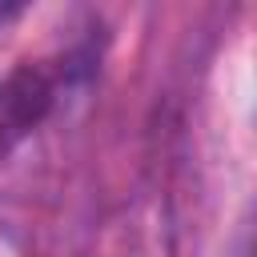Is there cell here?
Listing matches in <instances>:
<instances>
[{"instance_id": "obj_1", "label": "cell", "mask_w": 257, "mask_h": 257, "mask_svg": "<svg viewBox=\"0 0 257 257\" xmlns=\"http://www.w3.org/2000/svg\"><path fill=\"white\" fill-rule=\"evenodd\" d=\"M92 48H68L56 60H20L0 76V161L12 157L60 104V96L92 72Z\"/></svg>"}]
</instances>
